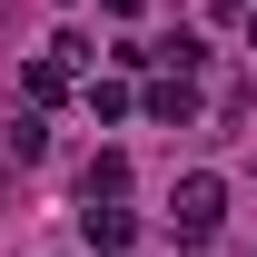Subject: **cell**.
Listing matches in <instances>:
<instances>
[{"label": "cell", "instance_id": "6da1fadb", "mask_svg": "<svg viewBox=\"0 0 257 257\" xmlns=\"http://www.w3.org/2000/svg\"><path fill=\"white\" fill-rule=\"evenodd\" d=\"M218 218H227V178H218V168H188V178L168 188V227H178L188 247H208Z\"/></svg>", "mask_w": 257, "mask_h": 257}, {"label": "cell", "instance_id": "7a4b0ae2", "mask_svg": "<svg viewBox=\"0 0 257 257\" xmlns=\"http://www.w3.org/2000/svg\"><path fill=\"white\" fill-rule=\"evenodd\" d=\"M139 109H149L159 128H188V119H198V79H188V69H168V79H149Z\"/></svg>", "mask_w": 257, "mask_h": 257}, {"label": "cell", "instance_id": "3957f363", "mask_svg": "<svg viewBox=\"0 0 257 257\" xmlns=\"http://www.w3.org/2000/svg\"><path fill=\"white\" fill-rule=\"evenodd\" d=\"M79 237H89L99 257H128V237H139V218H128V208H89V218H79Z\"/></svg>", "mask_w": 257, "mask_h": 257}, {"label": "cell", "instance_id": "277c9868", "mask_svg": "<svg viewBox=\"0 0 257 257\" xmlns=\"http://www.w3.org/2000/svg\"><path fill=\"white\" fill-rule=\"evenodd\" d=\"M60 89H69V69L50 60V50H40V60H20V99H30V109H50Z\"/></svg>", "mask_w": 257, "mask_h": 257}, {"label": "cell", "instance_id": "5b68a950", "mask_svg": "<svg viewBox=\"0 0 257 257\" xmlns=\"http://www.w3.org/2000/svg\"><path fill=\"white\" fill-rule=\"evenodd\" d=\"M128 109H139V99H128V79H89V119H99V128H119Z\"/></svg>", "mask_w": 257, "mask_h": 257}, {"label": "cell", "instance_id": "8992f818", "mask_svg": "<svg viewBox=\"0 0 257 257\" xmlns=\"http://www.w3.org/2000/svg\"><path fill=\"white\" fill-rule=\"evenodd\" d=\"M128 188V159H119V149H99V159H89V208H99V198H119Z\"/></svg>", "mask_w": 257, "mask_h": 257}, {"label": "cell", "instance_id": "52a82bcc", "mask_svg": "<svg viewBox=\"0 0 257 257\" xmlns=\"http://www.w3.org/2000/svg\"><path fill=\"white\" fill-rule=\"evenodd\" d=\"M40 149H50V128H40V109H20L10 119V159H40Z\"/></svg>", "mask_w": 257, "mask_h": 257}, {"label": "cell", "instance_id": "ba28073f", "mask_svg": "<svg viewBox=\"0 0 257 257\" xmlns=\"http://www.w3.org/2000/svg\"><path fill=\"white\" fill-rule=\"evenodd\" d=\"M99 10H119V20H139V10H149V0H99Z\"/></svg>", "mask_w": 257, "mask_h": 257}, {"label": "cell", "instance_id": "9c48e42d", "mask_svg": "<svg viewBox=\"0 0 257 257\" xmlns=\"http://www.w3.org/2000/svg\"><path fill=\"white\" fill-rule=\"evenodd\" d=\"M247 50H257V10H247Z\"/></svg>", "mask_w": 257, "mask_h": 257}]
</instances>
